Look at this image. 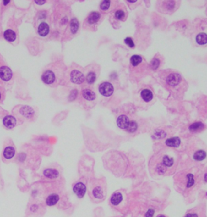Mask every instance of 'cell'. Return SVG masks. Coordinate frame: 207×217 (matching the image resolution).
I'll return each instance as SVG.
<instances>
[{
  "instance_id": "14",
  "label": "cell",
  "mask_w": 207,
  "mask_h": 217,
  "mask_svg": "<svg viewBox=\"0 0 207 217\" xmlns=\"http://www.w3.org/2000/svg\"><path fill=\"white\" fill-rule=\"evenodd\" d=\"M101 19V14L97 12H92L90 13L88 17V23L90 25H94V24L97 23Z\"/></svg>"
},
{
  "instance_id": "31",
  "label": "cell",
  "mask_w": 207,
  "mask_h": 217,
  "mask_svg": "<svg viewBox=\"0 0 207 217\" xmlns=\"http://www.w3.org/2000/svg\"><path fill=\"white\" fill-rule=\"evenodd\" d=\"M160 60L155 57V58H154V59H153V60L151 61V63H150V67L152 70H156L158 67H160Z\"/></svg>"
},
{
  "instance_id": "23",
  "label": "cell",
  "mask_w": 207,
  "mask_h": 217,
  "mask_svg": "<svg viewBox=\"0 0 207 217\" xmlns=\"http://www.w3.org/2000/svg\"><path fill=\"white\" fill-rule=\"evenodd\" d=\"M143 62V58L139 55H133L132 56L131 58H130V64L133 67H138L139 65H140L141 63Z\"/></svg>"
},
{
  "instance_id": "10",
  "label": "cell",
  "mask_w": 207,
  "mask_h": 217,
  "mask_svg": "<svg viewBox=\"0 0 207 217\" xmlns=\"http://www.w3.org/2000/svg\"><path fill=\"white\" fill-rule=\"evenodd\" d=\"M42 80L43 82L46 83V84H52L54 83L55 81L56 78H55V75L53 73V71L50 70H46L41 76Z\"/></svg>"
},
{
  "instance_id": "18",
  "label": "cell",
  "mask_w": 207,
  "mask_h": 217,
  "mask_svg": "<svg viewBox=\"0 0 207 217\" xmlns=\"http://www.w3.org/2000/svg\"><path fill=\"white\" fill-rule=\"evenodd\" d=\"M82 94L84 99L88 100V101H94L95 99V92L90 89H84Z\"/></svg>"
},
{
  "instance_id": "13",
  "label": "cell",
  "mask_w": 207,
  "mask_h": 217,
  "mask_svg": "<svg viewBox=\"0 0 207 217\" xmlns=\"http://www.w3.org/2000/svg\"><path fill=\"white\" fill-rule=\"evenodd\" d=\"M3 124L7 128L12 129L15 126L16 120H15V118L13 116L8 115V116H6L3 118Z\"/></svg>"
},
{
  "instance_id": "12",
  "label": "cell",
  "mask_w": 207,
  "mask_h": 217,
  "mask_svg": "<svg viewBox=\"0 0 207 217\" xmlns=\"http://www.w3.org/2000/svg\"><path fill=\"white\" fill-rule=\"evenodd\" d=\"M129 122L127 116L126 115H121V116L118 117L117 120V123L118 127H120L121 129H125L126 130L127 128L128 125H129Z\"/></svg>"
},
{
  "instance_id": "7",
  "label": "cell",
  "mask_w": 207,
  "mask_h": 217,
  "mask_svg": "<svg viewBox=\"0 0 207 217\" xmlns=\"http://www.w3.org/2000/svg\"><path fill=\"white\" fill-rule=\"evenodd\" d=\"M99 92L105 97H110L114 92L113 86L108 82H104L99 86Z\"/></svg>"
},
{
  "instance_id": "33",
  "label": "cell",
  "mask_w": 207,
  "mask_h": 217,
  "mask_svg": "<svg viewBox=\"0 0 207 217\" xmlns=\"http://www.w3.org/2000/svg\"><path fill=\"white\" fill-rule=\"evenodd\" d=\"M125 42L127 46H129V47L133 48L134 47V43L133 42V39L130 38V37H127V38L125 39Z\"/></svg>"
},
{
  "instance_id": "30",
  "label": "cell",
  "mask_w": 207,
  "mask_h": 217,
  "mask_svg": "<svg viewBox=\"0 0 207 217\" xmlns=\"http://www.w3.org/2000/svg\"><path fill=\"white\" fill-rule=\"evenodd\" d=\"M115 17H116V19H118V20L123 21L126 19V15L124 11H122V10H118V11L116 12V13H115Z\"/></svg>"
},
{
  "instance_id": "2",
  "label": "cell",
  "mask_w": 207,
  "mask_h": 217,
  "mask_svg": "<svg viewBox=\"0 0 207 217\" xmlns=\"http://www.w3.org/2000/svg\"><path fill=\"white\" fill-rule=\"evenodd\" d=\"M160 78L163 81V87L167 88L170 92H172L174 96L177 95L180 97V95L183 94L185 92L187 88V83L182 78L178 72L171 71L167 70L160 72Z\"/></svg>"
},
{
  "instance_id": "28",
  "label": "cell",
  "mask_w": 207,
  "mask_h": 217,
  "mask_svg": "<svg viewBox=\"0 0 207 217\" xmlns=\"http://www.w3.org/2000/svg\"><path fill=\"white\" fill-rule=\"evenodd\" d=\"M79 29V21L74 18L70 22V30L73 34H75Z\"/></svg>"
},
{
  "instance_id": "34",
  "label": "cell",
  "mask_w": 207,
  "mask_h": 217,
  "mask_svg": "<svg viewBox=\"0 0 207 217\" xmlns=\"http://www.w3.org/2000/svg\"><path fill=\"white\" fill-rule=\"evenodd\" d=\"M154 213L155 210L152 209V208H150V209L147 210V211L145 214V217H153L154 216Z\"/></svg>"
},
{
  "instance_id": "3",
  "label": "cell",
  "mask_w": 207,
  "mask_h": 217,
  "mask_svg": "<svg viewBox=\"0 0 207 217\" xmlns=\"http://www.w3.org/2000/svg\"><path fill=\"white\" fill-rule=\"evenodd\" d=\"M151 166V171L157 175L169 176L175 172L177 163L174 157L165 153L153 156L150 162V167Z\"/></svg>"
},
{
  "instance_id": "8",
  "label": "cell",
  "mask_w": 207,
  "mask_h": 217,
  "mask_svg": "<svg viewBox=\"0 0 207 217\" xmlns=\"http://www.w3.org/2000/svg\"><path fill=\"white\" fill-rule=\"evenodd\" d=\"M70 80L74 84H81L84 82L85 78H84V75L83 73L77 70H74L70 73Z\"/></svg>"
},
{
  "instance_id": "38",
  "label": "cell",
  "mask_w": 207,
  "mask_h": 217,
  "mask_svg": "<svg viewBox=\"0 0 207 217\" xmlns=\"http://www.w3.org/2000/svg\"><path fill=\"white\" fill-rule=\"evenodd\" d=\"M156 217H166V216L165 215H158Z\"/></svg>"
},
{
  "instance_id": "36",
  "label": "cell",
  "mask_w": 207,
  "mask_h": 217,
  "mask_svg": "<svg viewBox=\"0 0 207 217\" xmlns=\"http://www.w3.org/2000/svg\"><path fill=\"white\" fill-rule=\"evenodd\" d=\"M37 209V206L36 205H32V208H31V211H36V210Z\"/></svg>"
},
{
  "instance_id": "35",
  "label": "cell",
  "mask_w": 207,
  "mask_h": 217,
  "mask_svg": "<svg viewBox=\"0 0 207 217\" xmlns=\"http://www.w3.org/2000/svg\"><path fill=\"white\" fill-rule=\"evenodd\" d=\"M35 2H36V3H37V4H44L45 3H46V0H40V1L35 0Z\"/></svg>"
},
{
  "instance_id": "32",
  "label": "cell",
  "mask_w": 207,
  "mask_h": 217,
  "mask_svg": "<svg viewBox=\"0 0 207 217\" xmlns=\"http://www.w3.org/2000/svg\"><path fill=\"white\" fill-rule=\"evenodd\" d=\"M110 1H102L101 5H100L101 9L102 10V11H106V10H108V8H109V7H110Z\"/></svg>"
},
{
  "instance_id": "16",
  "label": "cell",
  "mask_w": 207,
  "mask_h": 217,
  "mask_svg": "<svg viewBox=\"0 0 207 217\" xmlns=\"http://www.w3.org/2000/svg\"><path fill=\"white\" fill-rule=\"evenodd\" d=\"M141 97L143 99V101L146 102H149L153 99V93L150 89H143L141 92Z\"/></svg>"
},
{
  "instance_id": "27",
  "label": "cell",
  "mask_w": 207,
  "mask_h": 217,
  "mask_svg": "<svg viewBox=\"0 0 207 217\" xmlns=\"http://www.w3.org/2000/svg\"><path fill=\"white\" fill-rule=\"evenodd\" d=\"M138 129V124L137 122H135V121H130L129 123V125H128L127 128H126V131H127L128 132H130V133H133V132L136 131Z\"/></svg>"
},
{
  "instance_id": "29",
  "label": "cell",
  "mask_w": 207,
  "mask_h": 217,
  "mask_svg": "<svg viewBox=\"0 0 207 217\" xmlns=\"http://www.w3.org/2000/svg\"><path fill=\"white\" fill-rule=\"evenodd\" d=\"M95 79H96V75H95V73L93 72V71H91V72L88 73V75H87L86 80H87V82H88V84H91L95 82Z\"/></svg>"
},
{
  "instance_id": "21",
  "label": "cell",
  "mask_w": 207,
  "mask_h": 217,
  "mask_svg": "<svg viewBox=\"0 0 207 217\" xmlns=\"http://www.w3.org/2000/svg\"><path fill=\"white\" fill-rule=\"evenodd\" d=\"M4 38L6 39L8 42H14L16 38V35H15V32L11 29H8L4 32Z\"/></svg>"
},
{
  "instance_id": "20",
  "label": "cell",
  "mask_w": 207,
  "mask_h": 217,
  "mask_svg": "<svg viewBox=\"0 0 207 217\" xmlns=\"http://www.w3.org/2000/svg\"><path fill=\"white\" fill-rule=\"evenodd\" d=\"M59 200V196L57 195V194H51V195H50V196H48V198H46V204H47L48 206H53L55 205L56 203H57V202H58Z\"/></svg>"
},
{
  "instance_id": "26",
  "label": "cell",
  "mask_w": 207,
  "mask_h": 217,
  "mask_svg": "<svg viewBox=\"0 0 207 217\" xmlns=\"http://www.w3.org/2000/svg\"><path fill=\"white\" fill-rule=\"evenodd\" d=\"M196 41L199 45H205L207 43V34L205 33H199L196 37Z\"/></svg>"
},
{
  "instance_id": "39",
  "label": "cell",
  "mask_w": 207,
  "mask_h": 217,
  "mask_svg": "<svg viewBox=\"0 0 207 217\" xmlns=\"http://www.w3.org/2000/svg\"><path fill=\"white\" fill-rule=\"evenodd\" d=\"M0 99H1V93H0Z\"/></svg>"
},
{
  "instance_id": "9",
  "label": "cell",
  "mask_w": 207,
  "mask_h": 217,
  "mask_svg": "<svg viewBox=\"0 0 207 217\" xmlns=\"http://www.w3.org/2000/svg\"><path fill=\"white\" fill-rule=\"evenodd\" d=\"M86 191H87L86 186L83 182L76 183L75 185L74 186V187H73V191L79 198H83L84 196Z\"/></svg>"
},
{
  "instance_id": "25",
  "label": "cell",
  "mask_w": 207,
  "mask_h": 217,
  "mask_svg": "<svg viewBox=\"0 0 207 217\" xmlns=\"http://www.w3.org/2000/svg\"><path fill=\"white\" fill-rule=\"evenodd\" d=\"M15 149H14V147H8L4 149L3 156L5 158L11 159L15 156Z\"/></svg>"
},
{
  "instance_id": "24",
  "label": "cell",
  "mask_w": 207,
  "mask_h": 217,
  "mask_svg": "<svg viewBox=\"0 0 207 217\" xmlns=\"http://www.w3.org/2000/svg\"><path fill=\"white\" fill-rule=\"evenodd\" d=\"M206 157V153L203 150L197 151L193 154V159L198 161H201Z\"/></svg>"
},
{
  "instance_id": "11",
  "label": "cell",
  "mask_w": 207,
  "mask_h": 217,
  "mask_svg": "<svg viewBox=\"0 0 207 217\" xmlns=\"http://www.w3.org/2000/svg\"><path fill=\"white\" fill-rule=\"evenodd\" d=\"M12 77V71L8 67L3 66L0 67V79L4 81H9Z\"/></svg>"
},
{
  "instance_id": "6",
  "label": "cell",
  "mask_w": 207,
  "mask_h": 217,
  "mask_svg": "<svg viewBox=\"0 0 207 217\" xmlns=\"http://www.w3.org/2000/svg\"><path fill=\"white\" fill-rule=\"evenodd\" d=\"M205 212V204L201 203L187 211L184 217H206Z\"/></svg>"
},
{
  "instance_id": "40",
  "label": "cell",
  "mask_w": 207,
  "mask_h": 217,
  "mask_svg": "<svg viewBox=\"0 0 207 217\" xmlns=\"http://www.w3.org/2000/svg\"><path fill=\"white\" fill-rule=\"evenodd\" d=\"M205 195H206V198H207V192H206V194H205Z\"/></svg>"
},
{
  "instance_id": "19",
  "label": "cell",
  "mask_w": 207,
  "mask_h": 217,
  "mask_svg": "<svg viewBox=\"0 0 207 217\" xmlns=\"http://www.w3.org/2000/svg\"><path fill=\"white\" fill-rule=\"evenodd\" d=\"M205 128V125L201 122H195L189 126V131L192 132L201 131Z\"/></svg>"
},
{
  "instance_id": "22",
  "label": "cell",
  "mask_w": 207,
  "mask_h": 217,
  "mask_svg": "<svg viewBox=\"0 0 207 217\" xmlns=\"http://www.w3.org/2000/svg\"><path fill=\"white\" fill-rule=\"evenodd\" d=\"M44 175L49 178H56L59 176V173L57 170L53 169H47L44 171Z\"/></svg>"
},
{
  "instance_id": "5",
  "label": "cell",
  "mask_w": 207,
  "mask_h": 217,
  "mask_svg": "<svg viewBox=\"0 0 207 217\" xmlns=\"http://www.w3.org/2000/svg\"><path fill=\"white\" fill-rule=\"evenodd\" d=\"M106 195V188L105 186L96 185L91 189V197L92 198L94 202L100 203L105 199Z\"/></svg>"
},
{
  "instance_id": "1",
  "label": "cell",
  "mask_w": 207,
  "mask_h": 217,
  "mask_svg": "<svg viewBox=\"0 0 207 217\" xmlns=\"http://www.w3.org/2000/svg\"><path fill=\"white\" fill-rule=\"evenodd\" d=\"M201 181L200 174L198 170H185L176 176L175 184L177 191L182 194L184 196H188L196 189Z\"/></svg>"
},
{
  "instance_id": "17",
  "label": "cell",
  "mask_w": 207,
  "mask_h": 217,
  "mask_svg": "<svg viewBox=\"0 0 207 217\" xmlns=\"http://www.w3.org/2000/svg\"><path fill=\"white\" fill-rule=\"evenodd\" d=\"M49 31H50L49 25L46 23H45V22L41 24V25H39V27H38V33L41 36H46V35L49 33Z\"/></svg>"
},
{
  "instance_id": "4",
  "label": "cell",
  "mask_w": 207,
  "mask_h": 217,
  "mask_svg": "<svg viewBox=\"0 0 207 217\" xmlns=\"http://www.w3.org/2000/svg\"><path fill=\"white\" fill-rule=\"evenodd\" d=\"M126 203H127L126 196L123 194V192L116 191L112 194L110 198V204L113 208L122 211L123 210H126Z\"/></svg>"
},
{
  "instance_id": "15",
  "label": "cell",
  "mask_w": 207,
  "mask_h": 217,
  "mask_svg": "<svg viewBox=\"0 0 207 217\" xmlns=\"http://www.w3.org/2000/svg\"><path fill=\"white\" fill-rule=\"evenodd\" d=\"M165 144L168 147H178L181 144V139L178 137H174V138H170V139H167L165 142Z\"/></svg>"
},
{
  "instance_id": "37",
  "label": "cell",
  "mask_w": 207,
  "mask_h": 217,
  "mask_svg": "<svg viewBox=\"0 0 207 217\" xmlns=\"http://www.w3.org/2000/svg\"><path fill=\"white\" fill-rule=\"evenodd\" d=\"M3 3H4V5H7V4H8L9 3V2L10 1H3Z\"/></svg>"
}]
</instances>
